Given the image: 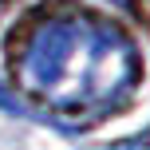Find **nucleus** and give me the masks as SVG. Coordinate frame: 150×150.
I'll use <instances>...</instances> for the list:
<instances>
[{
  "mask_svg": "<svg viewBox=\"0 0 150 150\" xmlns=\"http://www.w3.org/2000/svg\"><path fill=\"white\" fill-rule=\"evenodd\" d=\"M115 150H150V130L142 138H134V142H122V146H115Z\"/></svg>",
  "mask_w": 150,
  "mask_h": 150,
  "instance_id": "f03ea898",
  "label": "nucleus"
},
{
  "mask_svg": "<svg viewBox=\"0 0 150 150\" xmlns=\"http://www.w3.org/2000/svg\"><path fill=\"white\" fill-rule=\"evenodd\" d=\"M8 71L28 103L67 122H95L130 99L142 55L115 20L79 4H44L12 28Z\"/></svg>",
  "mask_w": 150,
  "mask_h": 150,
  "instance_id": "f257e3e1",
  "label": "nucleus"
}]
</instances>
